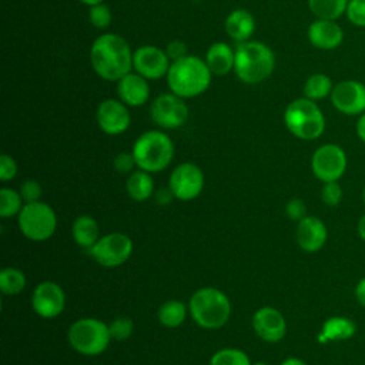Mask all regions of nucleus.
<instances>
[{
    "instance_id": "nucleus-3",
    "label": "nucleus",
    "mask_w": 365,
    "mask_h": 365,
    "mask_svg": "<svg viewBox=\"0 0 365 365\" xmlns=\"http://www.w3.org/2000/svg\"><path fill=\"white\" fill-rule=\"evenodd\" d=\"M234 73L245 84H259L269 78L275 68V56L269 46L258 40L237 43Z\"/></svg>"
},
{
    "instance_id": "nucleus-30",
    "label": "nucleus",
    "mask_w": 365,
    "mask_h": 365,
    "mask_svg": "<svg viewBox=\"0 0 365 365\" xmlns=\"http://www.w3.org/2000/svg\"><path fill=\"white\" fill-rule=\"evenodd\" d=\"M23 208V198L20 192L11 188L0 190V215L3 218H9L13 215H19Z\"/></svg>"
},
{
    "instance_id": "nucleus-7",
    "label": "nucleus",
    "mask_w": 365,
    "mask_h": 365,
    "mask_svg": "<svg viewBox=\"0 0 365 365\" xmlns=\"http://www.w3.org/2000/svg\"><path fill=\"white\" fill-rule=\"evenodd\" d=\"M70 345L83 355L94 356L104 352L111 341L108 325L96 318H81L67 332Z\"/></svg>"
},
{
    "instance_id": "nucleus-40",
    "label": "nucleus",
    "mask_w": 365,
    "mask_h": 365,
    "mask_svg": "<svg viewBox=\"0 0 365 365\" xmlns=\"http://www.w3.org/2000/svg\"><path fill=\"white\" fill-rule=\"evenodd\" d=\"M165 53H167V56L170 57L171 61L178 60V58H181V57H184V56L188 54V53H187V46H185V43H182V41H180V40L170 41V43L167 44V47H165Z\"/></svg>"
},
{
    "instance_id": "nucleus-44",
    "label": "nucleus",
    "mask_w": 365,
    "mask_h": 365,
    "mask_svg": "<svg viewBox=\"0 0 365 365\" xmlns=\"http://www.w3.org/2000/svg\"><path fill=\"white\" fill-rule=\"evenodd\" d=\"M356 230H358V235L361 237V240L365 241V214L359 218L358 225H356Z\"/></svg>"
},
{
    "instance_id": "nucleus-9",
    "label": "nucleus",
    "mask_w": 365,
    "mask_h": 365,
    "mask_svg": "<svg viewBox=\"0 0 365 365\" xmlns=\"http://www.w3.org/2000/svg\"><path fill=\"white\" fill-rule=\"evenodd\" d=\"M188 106L184 98L174 93L157 96L150 106L151 120L165 130H174L184 125L188 120Z\"/></svg>"
},
{
    "instance_id": "nucleus-26",
    "label": "nucleus",
    "mask_w": 365,
    "mask_h": 365,
    "mask_svg": "<svg viewBox=\"0 0 365 365\" xmlns=\"http://www.w3.org/2000/svg\"><path fill=\"white\" fill-rule=\"evenodd\" d=\"M349 0H308V7L317 19L338 20L346 13Z\"/></svg>"
},
{
    "instance_id": "nucleus-2",
    "label": "nucleus",
    "mask_w": 365,
    "mask_h": 365,
    "mask_svg": "<svg viewBox=\"0 0 365 365\" xmlns=\"http://www.w3.org/2000/svg\"><path fill=\"white\" fill-rule=\"evenodd\" d=\"M212 73L204 58L187 54L171 61L165 76L171 93L185 98L198 97L205 93L211 84Z\"/></svg>"
},
{
    "instance_id": "nucleus-5",
    "label": "nucleus",
    "mask_w": 365,
    "mask_h": 365,
    "mask_svg": "<svg viewBox=\"0 0 365 365\" xmlns=\"http://www.w3.org/2000/svg\"><path fill=\"white\" fill-rule=\"evenodd\" d=\"M135 164L147 173H158L168 167L174 157V144L171 138L158 130L143 133L131 150Z\"/></svg>"
},
{
    "instance_id": "nucleus-36",
    "label": "nucleus",
    "mask_w": 365,
    "mask_h": 365,
    "mask_svg": "<svg viewBox=\"0 0 365 365\" xmlns=\"http://www.w3.org/2000/svg\"><path fill=\"white\" fill-rule=\"evenodd\" d=\"M41 194H43L41 185L36 180H27L20 185V195L26 204L40 201Z\"/></svg>"
},
{
    "instance_id": "nucleus-1",
    "label": "nucleus",
    "mask_w": 365,
    "mask_h": 365,
    "mask_svg": "<svg viewBox=\"0 0 365 365\" xmlns=\"http://www.w3.org/2000/svg\"><path fill=\"white\" fill-rule=\"evenodd\" d=\"M133 50L128 41L115 33L98 36L90 48L94 73L107 81H118L133 70Z\"/></svg>"
},
{
    "instance_id": "nucleus-29",
    "label": "nucleus",
    "mask_w": 365,
    "mask_h": 365,
    "mask_svg": "<svg viewBox=\"0 0 365 365\" xmlns=\"http://www.w3.org/2000/svg\"><path fill=\"white\" fill-rule=\"evenodd\" d=\"M26 287V275L17 268H3L0 272V289L6 295H17Z\"/></svg>"
},
{
    "instance_id": "nucleus-43",
    "label": "nucleus",
    "mask_w": 365,
    "mask_h": 365,
    "mask_svg": "<svg viewBox=\"0 0 365 365\" xmlns=\"http://www.w3.org/2000/svg\"><path fill=\"white\" fill-rule=\"evenodd\" d=\"M355 130H356V135H358V138L365 144V111L358 117V120H356V125H355Z\"/></svg>"
},
{
    "instance_id": "nucleus-8",
    "label": "nucleus",
    "mask_w": 365,
    "mask_h": 365,
    "mask_svg": "<svg viewBox=\"0 0 365 365\" xmlns=\"http://www.w3.org/2000/svg\"><path fill=\"white\" fill-rule=\"evenodd\" d=\"M57 227L54 210L41 201L27 202L19 214V228L31 241L48 240Z\"/></svg>"
},
{
    "instance_id": "nucleus-41",
    "label": "nucleus",
    "mask_w": 365,
    "mask_h": 365,
    "mask_svg": "<svg viewBox=\"0 0 365 365\" xmlns=\"http://www.w3.org/2000/svg\"><path fill=\"white\" fill-rule=\"evenodd\" d=\"M174 194L171 191L170 187H164V188H160L157 192H155V201L161 205H165L168 204L171 200H173Z\"/></svg>"
},
{
    "instance_id": "nucleus-4",
    "label": "nucleus",
    "mask_w": 365,
    "mask_h": 365,
    "mask_svg": "<svg viewBox=\"0 0 365 365\" xmlns=\"http://www.w3.org/2000/svg\"><path fill=\"white\" fill-rule=\"evenodd\" d=\"M192 319L205 329H218L227 324L231 315L228 297L214 287L197 289L188 302Z\"/></svg>"
},
{
    "instance_id": "nucleus-47",
    "label": "nucleus",
    "mask_w": 365,
    "mask_h": 365,
    "mask_svg": "<svg viewBox=\"0 0 365 365\" xmlns=\"http://www.w3.org/2000/svg\"><path fill=\"white\" fill-rule=\"evenodd\" d=\"M362 198H364V202H365V185H364V191H362Z\"/></svg>"
},
{
    "instance_id": "nucleus-23",
    "label": "nucleus",
    "mask_w": 365,
    "mask_h": 365,
    "mask_svg": "<svg viewBox=\"0 0 365 365\" xmlns=\"http://www.w3.org/2000/svg\"><path fill=\"white\" fill-rule=\"evenodd\" d=\"M356 332V325L352 319L345 317H331L328 318L318 334V341L321 344L335 342V341H346L352 338Z\"/></svg>"
},
{
    "instance_id": "nucleus-20",
    "label": "nucleus",
    "mask_w": 365,
    "mask_h": 365,
    "mask_svg": "<svg viewBox=\"0 0 365 365\" xmlns=\"http://www.w3.org/2000/svg\"><path fill=\"white\" fill-rule=\"evenodd\" d=\"M295 237L301 250L307 252H317L325 245L328 231L322 220L307 215L298 221Z\"/></svg>"
},
{
    "instance_id": "nucleus-33",
    "label": "nucleus",
    "mask_w": 365,
    "mask_h": 365,
    "mask_svg": "<svg viewBox=\"0 0 365 365\" xmlns=\"http://www.w3.org/2000/svg\"><path fill=\"white\" fill-rule=\"evenodd\" d=\"M108 329L111 339L125 341L131 336L134 331V322L128 317H118L108 325Z\"/></svg>"
},
{
    "instance_id": "nucleus-6",
    "label": "nucleus",
    "mask_w": 365,
    "mask_h": 365,
    "mask_svg": "<svg viewBox=\"0 0 365 365\" xmlns=\"http://www.w3.org/2000/svg\"><path fill=\"white\" fill-rule=\"evenodd\" d=\"M284 124L292 135L309 141L322 135L325 117L314 100L299 97L285 107Z\"/></svg>"
},
{
    "instance_id": "nucleus-32",
    "label": "nucleus",
    "mask_w": 365,
    "mask_h": 365,
    "mask_svg": "<svg viewBox=\"0 0 365 365\" xmlns=\"http://www.w3.org/2000/svg\"><path fill=\"white\" fill-rule=\"evenodd\" d=\"M88 20L96 29L108 27L111 20H113V14H111L110 7L104 3H98V4L91 6L90 10H88Z\"/></svg>"
},
{
    "instance_id": "nucleus-16",
    "label": "nucleus",
    "mask_w": 365,
    "mask_h": 365,
    "mask_svg": "<svg viewBox=\"0 0 365 365\" xmlns=\"http://www.w3.org/2000/svg\"><path fill=\"white\" fill-rule=\"evenodd\" d=\"M31 305L36 314L41 318H56L66 307L64 291L56 282L44 281L36 287L31 297Z\"/></svg>"
},
{
    "instance_id": "nucleus-11",
    "label": "nucleus",
    "mask_w": 365,
    "mask_h": 365,
    "mask_svg": "<svg viewBox=\"0 0 365 365\" xmlns=\"http://www.w3.org/2000/svg\"><path fill=\"white\" fill-rule=\"evenodd\" d=\"M346 154L338 144H322L318 147L311 158V168L314 175L322 182L338 181L346 170Z\"/></svg>"
},
{
    "instance_id": "nucleus-22",
    "label": "nucleus",
    "mask_w": 365,
    "mask_h": 365,
    "mask_svg": "<svg viewBox=\"0 0 365 365\" xmlns=\"http://www.w3.org/2000/svg\"><path fill=\"white\" fill-rule=\"evenodd\" d=\"M204 60L212 74L225 76L230 71H234L235 50L224 41H215L207 48Z\"/></svg>"
},
{
    "instance_id": "nucleus-14",
    "label": "nucleus",
    "mask_w": 365,
    "mask_h": 365,
    "mask_svg": "<svg viewBox=\"0 0 365 365\" xmlns=\"http://www.w3.org/2000/svg\"><path fill=\"white\" fill-rule=\"evenodd\" d=\"M168 187L175 198L182 201L194 200L204 188V174L194 163H182L173 170Z\"/></svg>"
},
{
    "instance_id": "nucleus-25",
    "label": "nucleus",
    "mask_w": 365,
    "mask_h": 365,
    "mask_svg": "<svg viewBox=\"0 0 365 365\" xmlns=\"http://www.w3.org/2000/svg\"><path fill=\"white\" fill-rule=\"evenodd\" d=\"M128 195L135 201H145L151 197L154 191V181L150 177V173L144 170L134 171L125 182Z\"/></svg>"
},
{
    "instance_id": "nucleus-21",
    "label": "nucleus",
    "mask_w": 365,
    "mask_h": 365,
    "mask_svg": "<svg viewBox=\"0 0 365 365\" xmlns=\"http://www.w3.org/2000/svg\"><path fill=\"white\" fill-rule=\"evenodd\" d=\"M225 33L237 43L251 40L255 31V19L245 9H235L227 17L224 23Z\"/></svg>"
},
{
    "instance_id": "nucleus-28",
    "label": "nucleus",
    "mask_w": 365,
    "mask_h": 365,
    "mask_svg": "<svg viewBox=\"0 0 365 365\" xmlns=\"http://www.w3.org/2000/svg\"><path fill=\"white\" fill-rule=\"evenodd\" d=\"M187 315L185 305L178 299H168L158 308V321L167 328H177Z\"/></svg>"
},
{
    "instance_id": "nucleus-35",
    "label": "nucleus",
    "mask_w": 365,
    "mask_h": 365,
    "mask_svg": "<svg viewBox=\"0 0 365 365\" xmlns=\"http://www.w3.org/2000/svg\"><path fill=\"white\" fill-rule=\"evenodd\" d=\"M321 198L328 207H336L342 200V188L338 181L324 182L321 188Z\"/></svg>"
},
{
    "instance_id": "nucleus-18",
    "label": "nucleus",
    "mask_w": 365,
    "mask_h": 365,
    "mask_svg": "<svg viewBox=\"0 0 365 365\" xmlns=\"http://www.w3.org/2000/svg\"><path fill=\"white\" fill-rule=\"evenodd\" d=\"M309 43L319 50H334L344 41V30L336 20L315 19L307 30Z\"/></svg>"
},
{
    "instance_id": "nucleus-13",
    "label": "nucleus",
    "mask_w": 365,
    "mask_h": 365,
    "mask_svg": "<svg viewBox=\"0 0 365 365\" xmlns=\"http://www.w3.org/2000/svg\"><path fill=\"white\" fill-rule=\"evenodd\" d=\"M334 108L345 115H361L365 111V84L358 80H342L331 91Z\"/></svg>"
},
{
    "instance_id": "nucleus-19",
    "label": "nucleus",
    "mask_w": 365,
    "mask_h": 365,
    "mask_svg": "<svg viewBox=\"0 0 365 365\" xmlns=\"http://www.w3.org/2000/svg\"><path fill=\"white\" fill-rule=\"evenodd\" d=\"M117 96L128 107H141L148 101V80L135 71H130L117 81Z\"/></svg>"
},
{
    "instance_id": "nucleus-15",
    "label": "nucleus",
    "mask_w": 365,
    "mask_h": 365,
    "mask_svg": "<svg viewBox=\"0 0 365 365\" xmlns=\"http://www.w3.org/2000/svg\"><path fill=\"white\" fill-rule=\"evenodd\" d=\"M121 100L106 98L96 111V120L100 130L108 135H117L124 133L131 123L130 111Z\"/></svg>"
},
{
    "instance_id": "nucleus-46",
    "label": "nucleus",
    "mask_w": 365,
    "mask_h": 365,
    "mask_svg": "<svg viewBox=\"0 0 365 365\" xmlns=\"http://www.w3.org/2000/svg\"><path fill=\"white\" fill-rule=\"evenodd\" d=\"M78 1L86 4V6H88V7L94 6V4H98V3H104V0H78Z\"/></svg>"
},
{
    "instance_id": "nucleus-37",
    "label": "nucleus",
    "mask_w": 365,
    "mask_h": 365,
    "mask_svg": "<svg viewBox=\"0 0 365 365\" xmlns=\"http://www.w3.org/2000/svg\"><path fill=\"white\" fill-rule=\"evenodd\" d=\"M285 212L289 220L298 222L307 217V205L301 198H291L285 205Z\"/></svg>"
},
{
    "instance_id": "nucleus-31",
    "label": "nucleus",
    "mask_w": 365,
    "mask_h": 365,
    "mask_svg": "<svg viewBox=\"0 0 365 365\" xmlns=\"http://www.w3.org/2000/svg\"><path fill=\"white\" fill-rule=\"evenodd\" d=\"M210 365H251V362L245 352L235 348H222L211 356Z\"/></svg>"
},
{
    "instance_id": "nucleus-45",
    "label": "nucleus",
    "mask_w": 365,
    "mask_h": 365,
    "mask_svg": "<svg viewBox=\"0 0 365 365\" xmlns=\"http://www.w3.org/2000/svg\"><path fill=\"white\" fill-rule=\"evenodd\" d=\"M281 365H307V364L302 359H299V358L291 356V358H287Z\"/></svg>"
},
{
    "instance_id": "nucleus-42",
    "label": "nucleus",
    "mask_w": 365,
    "mask_h": 365,
    "mask_svg": "<svg viewBox=\"0 0 365 365\" xmlns=\"http://www.w3.org/2000/svg\"><path fill=\"white\" fill-rule=\"evenodd\" d=\"M355 298L359 305L365 307V277L361 278L355 287Z\"/></svg>"
},
{
    "instance_id": "nucleus-24",
    "label": "nucleus",
    "mask_w": 365,
    "mask_h": 365,
    "mask_svg": "<svg viewBox=\"0 0 365 365\" xmlns=\"http://www.w3.org/2000/svg\"><path fill=\"white\" fill-rule=\"evenodd\" d=\"M73 238L83 247L90 248L98 241V225L90 215H80L73 222Z\"/></svg>"
},
{
    "instance_id": "nucleus-48",
    "label": "nucleus",
    "mask_w": 365,
    "mask_h": 365,
    "mask_svg": "<svg viewBox=\"0 0 365 365\" xmlns=\"http://www.w3.org/2000/svg\"><path fill=\"white\" fill-rule=\"evenodd\" d=\"M254 365H268V364H264V362H257V364H254Z\"/></svg>"
},
{
    "instance_id": "nucleus-12",
    "label": "nucleus",
    "mask_w": 365,
    "mask_h": 365,
    "mask_svg": "<svg viewBox=\"0 0 365 365\" xmlns=\"http://www.w3.org/2000/svg\"><path fill=\"white\" fill-rule=\"evenodd\" d=\"M170 64L171 60L165 50L153 44L140 46L133 53V70L147 80H158L165 77Z\"/></svg>"
},
{
    "instance_id": "nucleus-17",
    "label": "nucleus",
    "mask_w": 365,
    "mask_h": 365,
    "mask_svg": "<svg viewBox=\"0 0 365 365\" xmlns=\"http://www.w3.org/2000/svg\"><path fill=\"white\" fill-rule=\"evenodd\" d=\"M252 327L261 339L271 344L281 341L287 332L284 315L272 307L259 308L252 317Z\"/></svg>"
},
{
    "instance_id": "nucleus-27",
    "label": "nucleus",
    "mask_w": 365,
    "mask_h": 365,
    "mask_svg": "<svg viewBox=\"0 0 365 365\" xmlns=\"http://www.w3.org/2000/svg\"><path fill=\"white\" fill-rule=\"evenodd\" d=\"M332 88H334V84L329 76L324 73H314L305 80L302 91H304V97L318 101L331 96Z\"/></svg>"
},
{
    "instance_id": "nucleus-10",
    "label": "nucleus",
    "mask_w": 365,
    "mask_h": 365,
    "mask_svg": "<svg viewBox=\"0 0 365 365\" xmlns=\"http://www.w3.org/2000/svg\"><path fill=\"white\" fill-rule=\"evenodd\" d=\"M133 252V241L123 232L107 234L88 248V254L103 267L113 268L124 264Z\"/></svg>"
},
{
    "instance_id": "nucleus-39",
    "label": "nucleus",
    "mask_w": 365,
    "mask_h": 365,
    "mask_svg": "<svg viewBox=\"0 0 365 365\" xmlns=\"http://www.w3.org/2000/svg\"><path fill=\"white\" fill-rule=\"evenodd\" d=\"M113 165H114V168H115L118 173L125 174V173L131 171L133 167L137 165V164H135V158H134L133 153H125V151H123V153H120V154L115 155V158H114V161H113Z\"/></svg>"
},
{
    "instance_id": "nucleus-34",
    "label": "nucleus",
    "mask_w": 365,
    "mask_h": 365,
    "mask_svg": "<svg viewBox=\"0 0 365 365\" xmlns=\"http://www.w3.org/2000/svg\"><path fill=\"white\" fill-rule=\"evenodd\" d=\"M345 16L354 26L365 27V0H349Z\"/></svg>"
},
{
    "instance_id": "nucleus-38",
    "label": "nucleus",
    "mask_w": 365,
    "mask_h": 365,
    "mask_svg": "<svg viewBox=\"0 0 365 365\" xmlns=\"http://www.w3.org/2000/svg\"><path fill=\"white\" fill-rule=\"evenodd\" d=\"M17 174V164L14 158H11L7 154L0 155V180L1 181H10Z\"/></svg>"
}]
</instances>
